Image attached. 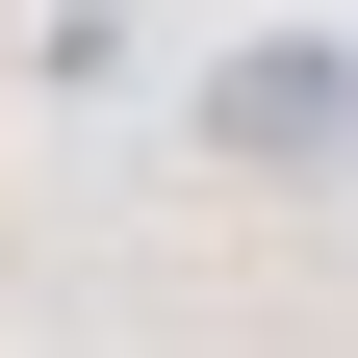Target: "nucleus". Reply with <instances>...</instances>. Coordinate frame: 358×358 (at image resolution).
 I'll use <instances>...</instances> for the list:
<instances>
[{
	"mask_svg": "<svg viewBox=\"0 0 358 358\" xmlns=\"http://www.w3.org/2000/svg\"><path fill=\"white\" fill-rule=\"evenodd\" d=\"M179 128H205L231 179H333V154H358V26H256V52H205Z\"/></svg>",
	"mask_w": 358,
	"mask_h": 358,
	"instance_id": "f257e3e1",
	"label": "nucleus"
}]
</instances>
